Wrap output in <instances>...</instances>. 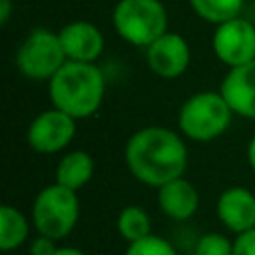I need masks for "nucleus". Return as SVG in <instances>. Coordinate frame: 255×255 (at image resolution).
<instances>
[{
    "label": "nucleus",
    "mask_w": 255,
    "mask_h": 255,
    "mask_svg": "<svg viewBox=\"0 0 255 255\" xmlns=\"http://www.w3.org/2000/svg\"><path fill=\"white\" fill-rule=\"evenodd\" d=\"M187 145L179 131L165 126H145L133 131L124 147L129 173L147 187H161L187 169Z\"/></svg>",
    "instance_id": "1"
},
{
    "label": "nucleus",
    "mask_w": 255,
    "mask_h": 255,
    "mask_svg": "<svg viewBox=\"0 0 255 255\" xmlns=\"http://www.w3.org/2000/svg\"><path fill=\"white\" fill-rule=\"evenodd\" d=\"M48 94L54 108L76 120H86L104 102L106 78L96 64L68 60L48 82Z\"/></svg>",
    "instance_id": "2"
},
{
    "label": "nucleus",
    "mask_w": 255,
    "mask_h": 255,
    "mask_svg": "<svg viewBox=\"0 0 255 255\" xmlns=\"http://www.w3.org/2000/svg\"><path fill=\"white\" fill-rule=\"evenodd\" d=\"M233 116V110L219 90H203L191 94L179 106L177 128L185 139L209 143L227 131Z\"/></svg>",
    "instance_id": "3"
},
{
    "label": "nucleus",
    "mask_w": 255,
    "mask_h": 255,
    "mask_svg": "<svg viewBox=\"0 0 255 255\" xmlns=\"http://www.w3.org/2000/svg\"><path fill=\"white\" fill-rule=\"evenodd\" d=\"M167 10L161 0H118L112 10L116 34L135 46L147 48L167 32Z\"/></svg>",
    "instance_id": "4"
},
{
    "label": "nucleus",
    "mask_w": 255,
    "mask_h": 255,
    "mask_svg": "<svg viewBox=\"0 0 255 255\" xmlns=\"http://www.w3.org/2000/svg\"><path fill=\"white\" fill-rule=\"evenodd\" d=\"M80 219L78 191H72L60 183L46 185L38 191L32 203V225L40 235L52 239L68 237Z\"/></svg>",
    "instance_id": "5"
},
{
    "label": "nucleus",
    "mask_w": 255,
    "mask_h": 255,
    "mask_svg": "<svg viewBox=\"0 0 255 255\" xmlns=\"http://www.w3.org/2000/svg\"><path fill=\"white\" fill-rule=\"evenodd\" d=\"M68 62L60 36L48 28H34L16 50L18 72L32 82H50Z\"/></svg>",
    "instance_id": "6"
},
{
    "label": "nucleus",
    "mask_w": 255,
    "mask_h": 255,
    "mask_svg": "<svg viewBox=\"0 0 255 255\" xmlns=\"http://www.w3.org/2000/svg\"><path fill=\"white\" fill-rule=\"evenodd\" d=\"M76 118L52 106L32 118L26 128V143L42 155L60 153L76 137Z\"/></svg>",
    "instance_id": "7"
},
{
    "label": "nucleus",
    "mask_w": 255,
    "mask_h": 255,
    "mask_svg": "<svg viewBox=\"0 0 255 255\" xmlns=\"http://www.w3.org/2000/svg\"><path fill=\"white\" fill-rule=\"evenodd\" d=\"M211 48L227 70L255 60V24L243 16L217 24L211 36Z\"/></svg>",
    "instance_id": "8"
},
{
    "label": "nucleus",
    "mask_w": 255,
    "mask_h": 255,
    "mask_svg": "<svg viewBox=\"0 0 255 255\" xmlns=\"http://www.w3.org/2000/svg\"><path fill=\"white\" fill-rule=\"evenodd\" d=\"M145 62L155 76L163 80H175L189 68L191 48L181 34L167 30L145 48Z\"/></svg>",
    "instance_id": "9"
},
{
    "label": "nucleus",
    "mask_w": 255,
    "mask_h": 255,
    "mask_svg": "<svg viewBox=\"0 0 255 255\" xmlns=\"http://www.w3.org/2000/svg\"><path fill=\"white\" fill-rule=\"evenodd\" d=\"M64 54L70 62H90L96 64V60L102 56L106 48V38L102 30L88 22V20H74L64 24L58 30Z\"/></svg>",
    "instance_id": "10"
},
{
    "label": "nucleus",
    "mask_w": 255,
    "mask_h": 255,
    "mask_svg": "<svg viewBox=\"0 0 255 255\" xmlns=\"http://www.w3.org/2000/svg\"><path fill=\"white\" fill-rule=\"evenodd\" d=\"M219 92L235 116L255 120V60L229 68L221 80Z\"/></svg>",
    "instance_id": "11"
},
{
    "label": "nucleus",
    "mask_w": 255,
    "mask_h": 255,
    "mask_svg": "<svg viewBox=\"0 0 255 255\" xmlns=\"http://www.w3.org/2000/svg\"><path fill=\"white\" fill-rule=\"evenodd\" d=\"M217 219L233 233H243L255 227V195L247 187L233 185L219 193L215 203Z\"/></svg>",
    "instance_id": "12"
},
{
    "label": "nucleus",
    "mask_w": 255,
    "mask_h": 255,
    "mask_svg": "<svg viewBox=\"0 0 255 255\" xmlns=\"http://www.w3.org/2000/svg\"><path fill=\"white\" fill-rule=\"evenodd\" d=\"M157 205L173 221H187L199 207V193L195 185L183 175L157 187Z\"/></svg>",
    "instance_id": "13"
},
{
    "label": "nucleus",
    "mask_w": 255,
    "mask_h": 255,
    "mask_svg": "<svg viewBox=\"0 0 255 255\" xmlns=\"http://www.w3.org/2000/svg\"><path fill=\"white\" fill-rule=\"evenodd\" d=\"M94 171H96L94 157L84 149H74L60 157L54 175H56V183L72 191H80L90 183V179L94 177Z\"/></svg>",
    "instance_id": "14"
},
{
    "label": "nucleus",
    "mask_w": 255,
    "mask_h": 255,
    "mask_svg": "<svg viewBox=\"0 0 255 255\" xmlns=\"http://www.w3.org/2000/svg\"><path fill=\"white\" fill-rule=\"evenodd\" d=\"M30 237V219L14 205L0 207V249L14 251Z\"/></svg>",
    "instance_id": "15"
},
{
    "label": "nucleus",
    "mask_w": 255,
    "mask_h": 255,
    "mask_svg": "<svg viewBox=\"0 0 255 255\" xmlns=\"http://www.w3.org/2000/svg\"><path fill=\"white\" fill-rule=\"evenodd\" d=\"M116 229L124 241L133 243V241H139V239L151 235V217L139 205H126L118 213Z\"/></svg>",
    "instance_id": "16"
},
{
    "label": "nucleus",
    "mask_w": 255,
    "mask_h": 255,
    "mask_svg": "<svg viewBox=\"0 0 255 255\" xmlns=\"http://www.w3.org/2000/svg\"><path fill=\"white\" fill-rule=\"evenodd\" d=\"M187 2L197 18L213 26L241 16L245 4V0H187Z\"/></svg>",
    "instance_id": "17"
},
{
    "label": "nucleus",
    "mask_w": 255,
    "mask_h": 255,
    "mask_svg": "<svg viewBox=\"0 0 255 255\" xmlns=\"http://www.w3.org/2000/svg\"><path fill=\"white\" fill-rule=\"evenodd\" d=\"M124 255H177V253L167 239L151 233L139 241L128 243V249Z\"/></svg>",
    "instance_id": "18"
},
{
    "label": "nucleus",
    "mask_w": 255,
    "mask_h": 255,
    "mask_svg": "<svg viewBox=\"0 0 255 255\" xmlns=\"http://www.w3.org/2000/svg\"><path fill=\"white\" fill-rule=\"evenodd\" d=\"M191 255H233V241L223 233H205L197 239Z\"/></svg>",
    "instance_id": "19"
},
{
    "label": "nucleus",
    "mask_w": 255,
    "mask_h": 255,
    "mask_svg": "<svg viewBox=\"0 0 255 255\" xmlns=\"http://www.w3.org/2000/svg\"><path fill=\"white\" fill-rule=\"evenodd\" d=\"M56 251H58L56 239L46 237V235H40V233L28 245V253L30 255H56Z\"/></svg>",
    "instance_id": "20"
},
{
    "label": "nucleus",
    "mask_w": 255,
    "mask_h": 255,
    "mask_svg": "<svg viewBox=\"0 0 255 255\" xmlns=\"http://www.w3.org/2000/svg\"><path fill=\"white\" fill-rule=\"evenodd\" d=\"M233 255H255V227L243 231L233 241Z\"/></svg>",
    "instance_id": "21"
},
{
    "label": "nucleus",
    "mask_w": 255,
    "mask_h": 255,
    "mask_svg": "<svg viewBox=\"0 0 255 255\" xmlns=\"http://www.w3.org/2000/svg\"><path fill=\"white\" fill-rule=\"evenodd\" d=\"M12 12H14V2L12 0H0V24L6 26L12 18Z\"/></svg>",
    "instance_id": "22"
},
{
    "label": "nucleus",
    "mask_w": 255,
    "mask_h": 255,
    "mask_svg": "<svg viewBox=\"0 0 255 255\" xmlns=\"http://www.w3.org/2000/svg\"><path fill=\"white\" fill-rule=\"evenodd\" d=\"M245 157H247V163L251 167V171L255 173V133L251 135L249 143H247V149H245Z\"/></svg>",
    "instance_id": "23"
},
{
    "label": "nucleus",
    "mask_w": 255,
    "mask_h": 255,
    "mask_svg": "<svg viewBox=\"0 0 255 255\" xmlns=\"http://www.w3.org/2000/svg\"><path fill=\"white\" fill-rule=\"evenodd\" d=\"M56 255H86V253L80 251L78 247H58Z\"/></svg>",
    "instance_id": "24"
}]
</instances>
